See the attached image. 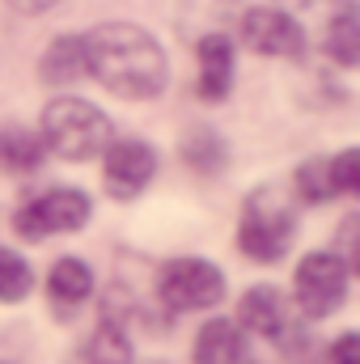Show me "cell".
<instances>
[{
	"instance_id": "obj_9",
	"label": "cell",
	"mask_w": 360,
	"mask_h": 364,
	"mask_svg": "<svg viewBox=\"0 0 360 364\" xmlns=\"http://www.w3.org/2000/svg\"><path fill=\"white\" fill-rule=\"evenodd\" d=\"M195 55H199V97L221 102L233 85V43L225 34H203L195 43Z\"/></svg>"
},
{
	"instance_id": "obj_5",
	"label": "cell",
	"mask_w": 360,
	"mask_h": 364,
	"mask_svg": "<svg viewBox=\"0 0 360 364\" xmlns=\"http://www.w3.org/2000/svg\"><path fill=\"white\" fill-rule=\"evenodd\" d=\"M157 296L174 314H195L212 309L225 296V272L208 259H174L157 275Z\"/></svg>"
},
{
	"instance_id": "obj_13",
	"label": "cell",
	"mask_w": 360,
	"mask_h": 364,
	"mask_svg": "<svg viewBox=\"0 0 360 364\" xmlns=\"http://www.w3.org/2000/svg\"><path fill=\"white\" fill-rule=\"evenodd\" d=\"M47 292H51V305H64V309L90 301V292H93L90 267H85L77 255L55 259V267H51V275H47Z\"/></svg>"
},
{
	"instance_id": "obj_14",
	"label": "cell",
	"mask_w": 360,
	"mask_h": 364,
	"mask_svg": "<svg viewBox=\"0 0 360 364\" xmlns=\"http://www.w3.org/2000/svg\"><path fill=\"white\" fill-rule=\"evenodd\" d=\"M43 157H47V149H43V140L34 132H26V127H4L0 132V166L4 170L30 174V170L43 166Z\"/></svg>"
},
{
	"instance_id": "obj_12",
	"label": "cell",
	"mask_w": 360,
	"mask_h": 364,
	"mask_svg": "<svg viewBox=\"0 0 360 364\" xmlns=\"http://www.w3.org/2000/svg\"><path fill=\"white\" fill-rule=\"evenodd\" d=\"M238 318H242V326L246 331H255V335H263V339H280L284 335V296L275 292V288H250L246 296H242V309H238Z\"/></svg>"
},
{
	"instance_id": "obj_22",
	"label": "cell",
	"mask_w": 360,
	"mask_h": 364,
	"mask_svg": "<svg viewBox=\"0 0 360 364\" xmlns=\"http://www.w3.org/2000/svg\"><path fill=\"white\" fill-rule=\"evenodd\" d=\"M9 4H13L17 13H47L55 0H9Z\"/></svg>"
},
{
	"instance_id": "obj_7",
	"label": "cell",
	"mask_w": 360,
	"mask_h": 364,
	"mask_svg": "<svg viewBox=\"0 0 360 364\" xmlns=\"http://www.w3.org/2000/svg\"><path fill=\"white\" fill-rule=\"evenodd\" d=\"M242 38L250 51L259 55H275V60H297L305 51V34L301 21L288 17L284 9H250L242 17Z\"/></svg>"
},
{
	"instance_id": "obj_16",
	"label": "cell",
	"mask_w": 360,
	"mask_h": 364,
	"mask_svg": "<svg viewBox=\"0 0 360 364\" xmlns=\"http://www.w3.org/2000/svg\"><path fill=\"white\" fill-rule=\"evenodd\" d=\"M132 360V343L115 322H102L85 343V364H127Z\"/></svg>"
},
{
	"instance_id": "obj_6",
	"label": "cell",
	"mask_w": 360,
	"mask_h": 364,
	"mask_svg": "<svg viewBox=\"0 0 360 364\" xmlns=\"http://www.w3.org/2000/svg\"><path fill=\"white\" fill-rule=\"evenodd\" d=\"M292 296L305 318H331L348 296V263L331 250H314L297 263Z\"/></svg>"
},
{
	"instance_id": "obj_19",
	"label": "cell",
	"mask_w": 360,
	"mask_h": 364,
	"mask_svg": "<svg viewBox=\"0 0 360 364\" xmlns=\"http://www.w3.org/2000/svg\"><path fill=\"white\" fill-rule=\"evenodd\" d=\"M327 178H331V195H356L360 186V153L344 149L339 157L327 161Z\"/></svg>"
},
{
	"instance_id": "obj_2",
	"label": "cell",
	"mask_w": 360,
	"mask_h": 364,
	"mask_svg": "<svg viewBox=\"0 0 360 364\" xmlns=\"http://www.w3.org/2000/svg\"><path fill=\"white\" fill-rule=\"evenodd\" d=\"M110 144V119L81 102V97H55L43 110V149H51L64 161H90Z\"/></svg>"
},
{
	"instance_id": "obj_8",
	"label": "cell",
	"mask_w": 360,
	"mask_h": 364,
	"mask_svg": "<svg viewBox=\"0 0 360 364\" xmlns=\"http://www.w3.org/2000/svg\"><path fill=\"white\" fill-rule=\"evenodd\" d=\"M157 174V153L144 144V140H119V144H106V166H102V178L106 191L115 199H136Z\"/></svg>"
},
{
	"instance_id": "obj_21",
	"label": "cell",
	"mask_w": 360,
	"mask_h": 364,
	"mask_svg": "<svg viewBox=\"0 0 360 364\" xmlns=\"http://www.w3.org/2000/svg\"><path fill=\"white\" fill-rule=\"evenodd\" d=\"M356 360H360V335L348 331L331 343V364H356Z\"/></svg>"
},
{
	"instance_id": "obj_3",
	"label": "cell",
	"mask_w": 360,
	"mask_h": 364,
	"mask_svg": "<svg viewBox=\"0 0 360 364\" xmlns=\"http://www.w3.org/2000/svg\"><path fill=\"white\" fill-rule=\"evenodd\" d=\"M292 212L275 191H255L246 199L242 212V229H238V246L255 259V263H280L292 246Z\"/></svg>"
},
{
	"instance_id": "obj_1",
	"label": "cell",
	"mask_w": 360,
	"mask_h": 364,
	"mask_svg": "<svg viewBox=\"0 0 360 364\" xmlns=\"http://www.w3.org/2000/svg\"><path fill=\"white\" fill-rule=\"evenodd\" d=\"M85 68L119 97H153L166 90V51L132 21H106L85 34Z\"/></svg>"
},
{
	"instance_id": "obj_18",
	"label": "cell",
	"mask_w": 360,
	"mask_h": 364,
	"mask_svg": "<svg viewBox=\"0 0 360 364\" xmlns=\"http://www.w3.org/2000/svg\"><path fill=\"white\" fill-rule=\"evenodd\" d=\"M182 157H186V166H195V170H216V166L225 161V144H221L212 132H195V136L182 140Z\"/></svg>"
},
{
	"instance_id": "obj_17",
	"label": "cell",
	"mask_w": 360,
	"mask_h": 364,
	"mask_svg": "<svg viewBox=\"0 0 360 364\" xmlns=\"http://www.w3.org/2000/svg\"><path fill=\"white\" fill-rule=\"evenodd\" d=\"M30 284H34L30 263H26L21 255H13V250H0V301H4V305L26 301Z\"/></svg>"
},
{
	"instance_id": "obj_11",
	"label": "cell",
	"mask_w": 360,
	"mask_h": 364,
	"mask_svg": "<svg viewBox=\"0 0 360 364\" xmlns=\"http://www.w3.org/2000/svg\"><path fill=\"white\" fill-rule=\"evenodd\" d=\"M38 77H43L47 85H73V81L90 77V68H85V38H81V34L55 38V43L47 47L43 64H38Z\"/></svg>"
},
{
	"instance_id": "obj_10",
	"label": "cell",
	"mask_w": 360,
	"mask_h": 364,
	"mask_svg": "<svg viewBox=\"0 0 360 364\" xmlns=\"http://www.w3.org/2000/svg\"><path fill=\"white\" fill-rule=\"evenodd\" d=\"M195 364H246V335L229 318H212L195 335Z\"/></svg>"
},
{
	"instance_id": "obj_4",
	"label": "cell",
	"mask_w": 360,
	"mask_h": 364,
	"mask_svg": "<svg viewBox=\"0 0 360 364\" xmlns=\"http://www.w3.org/2000/svg\"><path fill=\"white\" fill-rule=\"evenodd\" d=\"M93 203L85 191L77 186H55V191H43L38 199H30L17 216H13V229L26 237V242H43L51 233H77L85 220H90Z\"/></svg>"
},
{
	"instance_id": "obj_15",
	"label": "cell",
	"mask_w": 360,
	"mask_h": 364,
	"mask_svg": "<svg viewBox=\"0 0 360 364\" xmlns=\"http://www.w3.org/2000/svg\"><path fill=\"white\" fill-rule=\"evenodd\" d=\"M322 47H327V55H331V60H339L344 68H352V64L360 60V30H356V9H352V4H344V9H339V17L327 26Z\"/></svg>"
},
{
	"instance_id": "obj_20",
	"label": "cell",
	"mask_w": 360,
	"mask_h": 364,
	"mask_svg": "<svg viewBox=\"0 0 360 364\" xmlns=\"http://www.w3.org/2000/svg\"><path fill=\"white\" fill-rule=\"evenodd\" d=\"M297 191L305 203H322L331 199V178H327V161H305L297 170Z\"/></svg>"
}]
</instances>
